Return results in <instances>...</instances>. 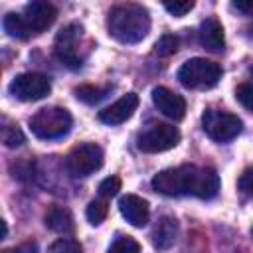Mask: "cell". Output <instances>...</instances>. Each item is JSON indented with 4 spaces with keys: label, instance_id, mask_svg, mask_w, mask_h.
Wrapping results in <instances>:
<instances>
[{
    "label": "cell",
    "instance_id": "cell-1",
    "mask_svg": "<svg viewBox=\"0 0 253 253\" xmlns=\"http://www.w3.org/2000/svg\"><path fill=\"white\" fill-rule=\"evenodd\" d=\"M152 188L164 196H196L200 200H211L219 192V176L213 168L182 164L154 174Z\"/></svg>",
    "mask_w": 253,
    "mask_h": 253
},
{
    "label": "cell",
    "instance_id": "cell-2",
    "mask_svg": "<svg viewBox=\"0 0 253 253\" xmlns=\"http://www.w3.org/2000/svg\"><path fill=\"white\" fill-rule=\"evenodd\" d=\"M107 30L121 43H138L150 32L148 10L138 4H119L109 12Z\"/></svg>",
    "mask_w": 253,
    "mask_h": 253
},
{
    "label": "cell",
    "instance_id": "cell-3",
    "mask_svg": "<svg viewBox=\"0 0 253 253\" xmlns=\"http://www.w3.org/2000/svg\"><path fill=\"white\" fill-rule=\"evenodd\" d=\"M73 119L63 107H43L30 119L32 132L42 140H53L69 132Z\"/></svg>",
    "mask_w": 253,
    "mask_h": 253
},
{
    "label": "cell",
    "instance_id": "cell-4",
    "mask_svg": "<svg viewBox=\"0 0 253 253\" xmlns=\"http://www.w3.org/2000/svg\"><path fill=\"white\" fill-rule=\"evenodd\" d=\"M221 77V67L206 57H192L178 69V81L186 89H210Z\"/></svg>",
    "mask_w": 253,
    "mask_h": 253
},
{
    "label": "cell",
    "instance_id": "cell-5",
    "mask_svg": "<svg viewBox=\"0 0 253 253\" xmlns=\"http://www.w3.org/2000/svg\"><path fill=\"white\" fill-rule=\"evenodd\" d=\"M202 128H204V132L211 140L227 142V140H233L241 132L243 123L233 113H225V111H217V109H208L202 115Z\"/></svg>",
    "mask_w": 253,
    "mask_h": 253
},
{
    "label": "cell",
    "instance_id": "cell-6",
    "mask_svg": "<svg viewBox=\"0 0 253 253\" xmlns=\"http://www.w3.org/2000/svg\"><path fill=\"white\" fill-rule=\"evenodd\" d=\"M103 148L95 142L79 144L67 156V170L73 178H85L103 166Z\"/></svg>",
    "mask_w": 253,
    "mask_h": 253
},
{
    "label": "cell",
    "instance_id": "cell-7",
    "mask_svg": "<svg viewBox=\"0 0 253 253\" xmlns=\"http://www.w3.org/2000/svg\"><path fill=\"white\" fill-rule=\"evenodd\" d=\"M178 142H180V130L174 125L158 123L146 128L138 136L136 146L142 152H164V150L174 148Z\"/></svg>",
    "mask_w": 253,
    "mask_h": 253
},
{
    "label": "cell",
    "instance_id": "cell-8",
    "mask_svg": "<svg viewBox=\"0 0 253 253\" xmlns=\"http://www.w3.org/2000/svg\"><path fill=\"white\" fill-rule=\"evenodd\" d=\"M8 91L20 101H40L49 95L51 81L42 73H20L10 81Z\"/></svg>",
    "mask_w": 253,
    "mask_h": 253
},
{
    "label": "cell",
    "instance_id": "cell-9",
    "mask_svg": "<svg viewBox=\"0 0 253 253\" xmlns=\"http://www.w3.org/2000/svg\"><path fill=\"white\" fill-rule=\"evenodd\" d=\"M81 26H77V24H69V26H65L59 34H57V38H55V55H57V59L63 63V65H67L69 69H77V67H81V55H79V51L75 49V45H77V40L81 38Z\"/></svg>",
    "mask_w": 253,
    "mask_h": 253
},
{
    "label": "cell",
    "instance_id": "cell-10",
    "mask_svg": "<svg viewBox=\"0 0 253 253\" xmlns=\"http://www.w3.org/2000/svg\"><path fill=\"white\" fill-rule=\"evenodd\" d=\"M26 26H28V32L30 34H42L45 32L57 18V8L49 2H43V0H34L30 2L26 8H24V14H22Z\"/></svg>",
    "mask_w": 253,
    "mask_h": 253
},
{
    "label": "cell",
    "instance_id": "cell-11",
    "mask_svg": "<svg viewBox=\"0 0 253 253\" xmlns=\"http://www.w3.org/2000/svg\"><path fill=\"white\" fill-rule=\"evenodd\" d=\"M152 103L164 117H168L172 121H182L186 115L184 97L170 91L168 87H154L152 89Z\"/></svg>",
    "mask_w": 253,
    "mask_h": 253
},
{
    "label": "cell",
    "instance_id": "cell-12",
    "mask_svg": "<svg viewBox=\"0 0 253 253\" xmlns=\"http://www.w3.org/2000/svg\"><path fill=\"white\" fill-rule=\"evenodd\" d=\"M138 107V95L136 93H126L121 99H117L113 105L105 107L103 111H99V121L105 125H121L126 119L132 117V113Z\"/></svg>",
    "mask_w": 253,
    "mask_h": 253
},
{
    "label": "cell",
    "instance_id": "cell-13",
    "mask_svg": "<svg viewBox=\"0 0 253 253\" xmlns=\"http://www.w3.org/2000/svg\"><path fill=\"white\" fill-rule=\"evenodd\" d=\"M119 210L123 213V217L134 225V227H144L150 219V208L148 202L136 194H126L119 200Z\"/></svg>",
    "mask_w": 253,
    "mask_h": 253
},
{
    "label": "cell",
    "instance_id": "cell-14",
    "mask_svg": "<svg viewBox=\"0 0 253 253\" xmlns=\"http://www.w3.org/2000/svg\"><path fill=\"white\" fill-rule=\"evenodd\" d=\"M200 42L204 47H208L210 51H219L225 45V36H223V28L215 18H206L200 24Z\"/></svg>",
    "mask_w": 253,
    "mask_h": 253
},
{
    "label": "cell",
    "instance_id": "cell-15",
    "mask_svg": "<svg viewBox=\"0 0 253 253\" xmlns=\"http://www.w3.org/2000/svg\"><path fill=\"white\" fill-rule=\"evenodd\" d=\"M176 235H178V223L174 217L166 215L156 223V227L152 231V243L158 249H168L176 241Z\"/></svg>",
    "mask_w": 253,
    "mask_h": 253
},
{
    "label": "cell",
    "instance_id": "cell-16",
    "mask_svg": "<svg viewBox=\"0 0 253 253\" xmlns=\"http://www.w3.org/2000/svg\"><path fill=\"white\" fill-rule=\"evenodd\" d=\"M45 225L57 233H71L73 231V215L69 210L65 208H53L49 210V213L45 215Z\"/></svg>",
    "mask_w": 253,
    "mask_h": 253
},
{
    "label": "cell",
    "instance_id": "cell-17",
    "mask_svg": "<svg viewBox=\"0 0 253 253\" xmlns=\"http://www.w3.org/2000/svg\"><path fill=\"white\" fill-rule=\"evenodd\" d=\"M2 26H4V30L8 32V36H12V38L28 40V38L32 36V34L28 32V26H26L22 14H14V12L6 14L4 20H2Z\"/></svg>",
    "mask_w": 253,
    "mask_h": 253
},
{
    "label": "cell",
    "instance_id": "cell-18",
    "mask_svg": "<svg viewBox=\"0 0 253 253\" xmlns=\"http://www.w3.org/2000/svg\"><path fill=\"white\" fill-rule=\"evenodd\" d=\"M107 213H109V206H107V202H103V200H93V202H89V206H87V210H85L87 221H89L91 225H101V223L105 221Z\"/></svg>",
    "mask_w": 253,
    "mask_h": 253
},
{
    "label": "cell",
    "instance_id": "cell-19",
    "mask_svg": "<svg viewBox=\"0 0 253 253\" xmlns=\"http://www.w3.org/2000/svg\"><path fill=\"white\" fill-rule=\"evenodd\" d=\"M75 95L79 101L87 103V105H93V103H99L105 95H107V89H101V87H95V85H81L75 89Z\"/></svg>",
    "mask_w": 253,
    "mask_h": 253
},
{
    "label": "cell",
    "instance_id": "cell-20",
    "mask_svg": "<svg viewBox=\"0 0 253 253\" xmlns=\"http://www.w3.org/2000/svg\"><path fill=\"white\" fill-rule=\"evenodd\" d=\"M107 253H140V243L128 235H121L111 243Z\"/></svg>",
    "mask_w": 253,
    "mask_h": 253
},
{
    "label": "cell",
    "instance_id": "cell-21",
    "mask_svg": "<svg viewBox=\"0 0 253 253\" xmlns=\"http://www.w3.org/2000/svg\"><path fill=\"white\" fill-rule=\"evenodd\" d=\"M49 253H81V245L71 237H59L49 245Z\"/></svg>",
    "mask_w": 253,
    "mask_h": 253
},
{
    "label": "cell",
    "instance_id": "cell-22",
    "mask_svg": "<svg viewBox=\"0 0 253 253\" xmlns=\"http://www.w3.org/2000/svg\"><path fill=\"white\" fill-rule=\"evenodd\" d=\"M178 43H180V42H178V38H176L174 34H164V36L156 42V53L162 55V57H168V55L176 53Z\"/></svg>",
    "mask_w": 253,
    "mask_h": 253
},
{
    "label": "cell",
    "instance_id": "cell-23",
    "mask_svg": "<svg viewBox=\"0 0 253 253\" xmlns=\"http://www.w3.org/2000/svg\"><path fill=\"white\" fill-rule=\"evenodd\" d=\"M2 140H4V144H6L8 148H16V146H20L26 138H24V132H22L18 126H4V130H2Z\"/></svg>",
    "mask_w": 253,
    "mask_h": 253
},
{
    "label": "cell",
    "instance_id": "cell-24",
    "mask_svg": "<svg viewBox=\"0 0 253 253\" xmlns=\"http://www.w3.org/2000/svg\"><path fill=\"white\" fill-rule=\"evenodd\" d=\"M164 8H166L168 14L176 16V18H182L194 8V2L192 0H174V2H164Z\"/></svg>",
    "mask_w": 253,
    "mask_h": 253
},
{
    "label": "cell",
    "instance_id": "cell-25",
    "mask_svg": "<svg viewBox=\"0 0 253 253\" xmlns=\"http://www.w3.org/2000/svg\"><path fill=\"white\" fill-rule=\"evenodd\" d=\"M235 99H237L247 111H253V85H251V83H241V85H237V89H235Z\"/></svg>",
    "mask_w": 253,
    "mask_h": 253
},
{
    "label": "cell",
    "instance_id": "cell-26",
    "mask_svg": "<svg viewBox=\"0 0 253 253\" xmlns=\"http://www.w3.org/2000/svg\"><path fill=\"white\" fill-rule=\"evenodd\" d=\"M119 190H121V178L119 176H109L99 184V194L103 198H113L119 194Z\"/></svg>",
    "mask_w": 253,
    "mask_h": 253
},
{
    "label": "cell",
    "instance_id": "cell-27",
    "mask_svg": "<svg viewBox=\"0 0 253 253\" xmlns=\"http://www.w3.org/2000/svg\"><path fill=\"white\" fill-rule=\"evenodd\" d=\"M237 188H239L243 194L253 196V166L247 168V170L239 176V180H237Z\"/></svg>",
    "mask_w": 253,
    "mask_h": 253
},
{
    "label": "cell",
    "instance_id": "cell-28",
    "mask_svg": "<svg viewBox=\"0 0 253 253\" xmlns=\"http://www.w3.org/2000/svg\"><path fill=\"white\" fill-rule=\"evenodd\" d=\"M231 8L241 12L243 16H253V0H233Z\"/></svg>",
    "mask_w": 253,
    "mask_h": 253
},
{
    "label": "cell",
    "instance_id": "cell-29",
    "mask_svg": "<svg viewBox=\"0 0 253 253\" xmlns=\"http://www.w3.org/2000/svg\"><path fill=\"white\" fill-rule=\"evenodd\" d=\"M0 223H2V239H4V237L8 235V225H6V221H4V219H2Z\"/></svg>",
    "mask_w": 253,
    "mask_h": 253
},
{
    "label": "cell",
    "instance_id": "cell-30",
    "mask_svg": "<svg viewBox=\"0 0 253 253\" xmlns=\"http://www.w3.org/2000/svg\"><path fill=\"white\" fill-rule=\"evenodd\" d=\"M2 253H20V251H18V249H4Z\"/></svg>",
    "mask_w": 253,
    "mask_h": 253
},
{
    "label": "cell",
    "instance_id": "cell-31",
    "mask_svg": "<svg viewBox=\"0 0 253 253\" xmlns=\"http://www.w3.org/2000/svg\"><path fill=\"white\" fill-rule=\"evenodd\" d=\"M251 235H253V227H251Z\"/></svg>",
    "mask_w": 253,
    "mask_h": 253
}]
</instances>
